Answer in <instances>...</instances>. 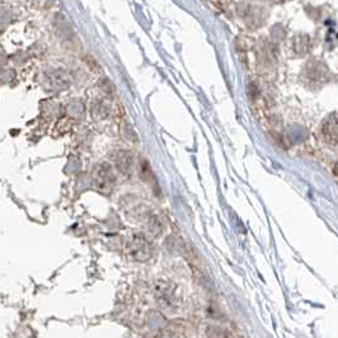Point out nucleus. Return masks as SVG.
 Masks as SVG:
<instances>
[{
    "label": "nucleus",
    "instance_id": "nucleus-4",
    "mask_svg": "<svg viewBox=\"0 0 338 338\" xmlns=\"http://www.w3.org/2000/svg\"><path fill=\"white\" fill-rule=\"evenodd\" d=\"M115 159V163L117 169L120 172H122L123 175H128L130 173L131 168H133L134 164V156L130 151L128 150H120L113 155Z\"/></svg>",
    "mask_w": 338,
    "mask_h": 338
},
{
    "label": "nucleus",
    "instance_id": "nucleus-2",
    "mask_svg": "<svg viewBox=\"0 0 338 338\" xmlns=\"http://www.w3.org/2000/svg\"><path fill=\"white\" fill-rule=\"evenodd\" d=\"M126 250L138 261H148L153 255V245L143 235H133L126 243Z\"/></svg>",
    "mask_w": 338,
    "mask_h": 338
},
{
    "label": "nucleus",
    "instance_id": "nucleus-3",
    "mask_svg": "<svg viewBox=\"0 0 338 338\" xmlns=\"http://www.w3.org/2000/svg\"><path fill=\"white\" fill-rule=\"evenodd\" d=\"M322 135L328 144H337V113L333 112L327 117L322 126Z\"/></svg>",
    "mask_w": 338,
    "mask_h": 338
},
{
    "label": "nucleus",
    "instance_id": "nucleus-1",
    "mask_svg": "<svg viewBox=\"0 0 338 338\" xmlns=\"http://www.w3.org/2000/svg\"><path fill=\"white\" fill-rule=\"evenodd\" d=\"M93 185L103 195H109L116 185V175L108 163H101L93 172Z\"/></svg>",
    "mask_w": 338,
    "mask_h": 338
}]
</instances>
